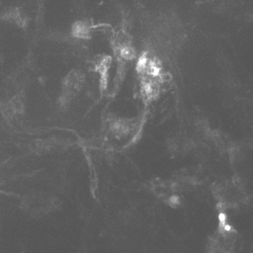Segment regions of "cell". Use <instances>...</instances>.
I'll return each instance as SVG.
<instances>
[{
    "mask_svg": "<svg viewBox=\"0 0 253 253\" xmlns=\"http://www.w3.org/2000/svg\"><path fill=\"white\" fill-rule=\"evenodd\" d=\"M84 76L79 71L70 72L64 81V91H63V102L68 103L71 98L77 94L83 86Z\"/></svg>",
    "mask_w": 253,
    "mask_h": 253,
    "instance_id": "6da1fadb",
    "label": "cell"
},
{
    "mask_svg": "<svg viewBox=\"0 0 253 253\" xmlns=\"http://www.w3.org/2000/svg\"><path fill=\"white\" fill-rule=\"evenodd\" d=\"M71 34L74 38L79 40H86L91 35V27L86 23L80 20L72 26Z\"/></svg>",
    "mask_w": 253,
    "mask_h": 253,
    "instance_id": "7a4b0ae2",
    "label": "cell"
}]
</instances>
